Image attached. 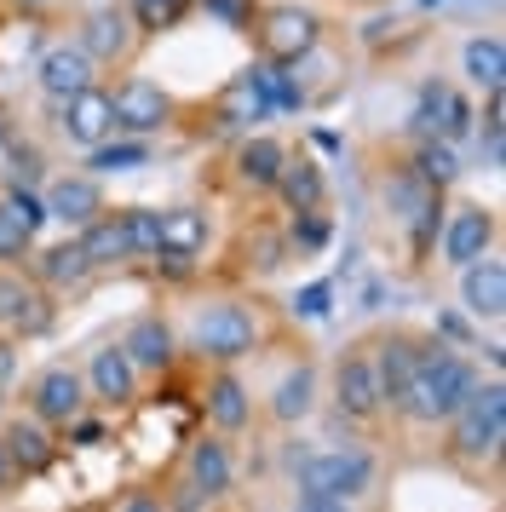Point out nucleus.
<instances>
[{
	"mask_svg": "<svg viewBox=\"0 0 506 512\" xmlns=\"http://www.w3.org/2000/svg\"><path fill=\"white\" fill-rule=\"evenodd\" d=\"M328 300H334V288L328 282H311L305 294H294V311L299 317H328Z\"/></svg>",
	"mask_w": 506,
	"mask_h": 512,
	"instance_id": "39",
	"label": "nucleus"
},
{
	"mask_svg": "<svg viewBox=\"0 0 506 512\" xmlns=\"http://www.w3.org/2000/svg\"><path fill=\"white\" fill-rule=\"evenodd\" d=\"M271 196H282V208L288 213H322V202H328V173H322V162H311L305 150H299V156L288 150Z\"/></svg>",
	"mask_w": 506,
	"mask_h": 512,
	"instance_id": "20",
	"label": "nucleus"
},
{
	"mask_svg": "<svg viewBox=\"0 0 506 512\" xmlns=\"http://www.w3.org/2000/svg\"><path fill=\"white\" fill-rule=\"evenodd\" d=\"M121 512H167V501H161V489H127Z\"/></svg>",
	"mask_w": 506,
	"mask_h": 512,
	"instance_id": "41",
	"label": "nucleus"
},
{
	"mask_svg": "<svg viewBox=\"0 0 506 512\" xmlns=\"http://www.w3.org/2000/svg\"><path fill=\"white\" fill-rule=\"evenodd\" d=\"M265 116H271V104H265V93H259L253 70L230 75L225 93L213 98V121H219V127H253V121H265Z\"/></svg>",
	"mask_w": 506,
	"mask_h": 512,
	"instance_id": "26",
	"label": "nucleus"
},
{
	"mask_svg": "<svg viewBox=\"0 0 506 512\" xmlns=\"http://www.w3.org/2000/svg\"><path fill=\"white\" fill-rule=\"evenodd\" d=\"M414 173H420V179H426V185H455V173H460V162H455V150H449V139H426L420 144V150H414Z\"/></svg>",
	"mask_w": 506,
	"mask_h": 512,
	"instance_id": "31",
	"label": "nucleus"
},
{
	"mask_svg": "<svg viewBox=\"0 0 506 512\" xmlns=\"http://www.w3.org/2000/svg\"><path fill=\"white\" fill-rule=\"evenodd\" d=\"M288 512H351V501H322V495H299Z\"/></svg>",
	"mask_w": 506,
	"mask_h": 512,
	"instance_id": "42",
	"label": "nucleus"
},
{
	"mask_svg": "<svg viewBox=\"0 0 506 512\" xmlns=\"http://www.w3.org/2000/svg\"><path fill=\"white\" fill-rule=\"evenodd\" d=\"M12 6H18V12H46L52 0H12Z\"/></svg>",
	"mask_w": 506,
	"mask_h": 512,
	"instance_id": "46",
	"label": "nucleus"
},
{
	"mask_svg": "<svg viewBox=\"0 0 506 512\" xmlns=\"http://www.w3.org/2000/svg\"><path fill=\"white\" fill-rule=\"evenodd\" d=\"M138 41H144V35H138V24H133V12H127V6H92L87 18H81V29H75V47L87 52L98 70L127 64Z\"/></svg>",
	"mask_w": 506,
	"mask_h": 512,
	"instance_id": "8",
	"label": "nucleus"
},
{
	"mask_svg": "<svg viewBox=\"0 0 506 512\" xmlns=\"http://www.w3.org/2000/svg\"><path fill=\"white\" fill-rule=\"evenodd\" d=\"M6 139H12V133H6V121H0V150H6Z\"/></svg>",
	"mask_w": 506,
	"mask_h": 512,
	"instance_id": "47",
	"label": "nucleus"
},
{
	"mask_svg": "<svg viewBox=\"0 0 506 512\" xmlns=\"http://www.w3.org/2000/svg\"><path fill=\"white\" fill-rule=\"evenodd\" d=\"M495 213L483 208V202H460V208H443V259L449 265H472V259H483V254H495Z\"/></svg>",
	"mask_w": 506,
	"mask_h": 512,
	"instance_id": "10",
	"label": "nucleus"
},
{
	"mask_svg": "<svg viewBox=\"0 0 506 512\" xmlns=\"http://www.w3.org/2000/svg\"><path fill=\"white\" fill-rule=\"evenodd\" d=\"M81 380H87V397L98 403V409H133L138 403V380H144V374L127 363V351L121 346H98L92 351V363L81 369Z\"/></svg>",
	"mask_w": 506,
	"mask_h": 512,
	"instance_id": "13",
	"label": "nucleus"
},
{
	"mask_svg": "<svg viewBox=\"0 0 506 512\" xmlns=\"http://www.w3.org/2000/svg\"><path fill=\"white\" fill-rule=\"evenodd\" d=\"M69 432H75V438H81V443H98V438H104V426H98V420H75Z\"/></svg>",
	"mask_w": 506,
	"mask_h": 512,
	"instance_id": "45",
	"label": "nucleus"
},
{
	"mask_svg": "<svg viewBox=\"0 0 506 512\" xmlns=\"http://www.w3.org/2000/svg\"><path fill=\"white\" fill-rule=\"evenodd\" d=\"M282 139H271V133H253V139L236 144V156H230V167H236V185L253 190V196H271L276 173H282Z\"/></svg>",
	"mask_w": 506,
	"mask_h": 512,
	"instance_id": "23",
	"label": "nucleus"
},
{
	"mask_svg": "<svg viewBox=\"0 0 506 512\" xmlns=\"http://www.w3.org/2000/svg\"><path fill=\"white\" fill-rule=\"evenodd\" d=\"M0 449L12 455V466H18V478H29V472H46V466L58 461V438H52V426H41V420L29 415H12L6 426H0Z\"/></svg>",
	"mask_w": 506,
	"mask_h": 512,
	"instance_id": "19",
	"label": "nucleus"
},
{
	"mask_svg": "<svg viewBox=\"0 0 506 512\" xmlns=\"http://www.w3.org/2000/svg\"><path fill=\"white\" fill-rule=\"evenodd\" d=\"M115 346L127 351V363H133L138 374H173L179 369V334H173V323L167 317H156V311H144V317H133L127 323V334L115 340Z\"/></svg>",
	"mask_w": 506,
	"mask_h": 512,
	"instance_id": "11",
	"label": "nucleus"
},
{
	"mask_svg": "<svg viewBox=\"0 0 506 512\" xmlns=\"http://www.w3.org/2000/svg\"><path fill=\"white\" fill-rule=\"evenodd\" d=\"M75 242H81V254H87L92 271H110V265H127V259H133V236H127V213L121 208L115 213L104 208Z\"/></svg>",
	"mask_w": 506,
	"mask_h": 512,
	"instance_id": "24",
	"label": "nucleus"
},
{
	"mask_svg": "<svg viewBox=\"0 0 506 512\" xmlns=\"http://www.w3.org/2000/svg\"><path fill=\"white\" fill-rule=\"evenodd\" d=\"M202 248H207V213L202 208H167V213H161V248H156V254L196 259Z\"/></svg>",
	"mask_w": 506,
	"mask_h": 512,
	"instance_id": "28",
	"label": "nucleus"
},
{
	"mask_svg": "<svg viewBox=\"0 0 506 512\" xmlns=\"http://www.w3.org/2000/svg\"><path fill=\"white\" fill-rule=\"evenodd\" d=\"M29 415L41 420V426H75V420L87 415V380H81V369H69V363H52V369H41L35 380H29Z\"/></svg>",
	"mask_w": 506,
	"mask_h": 512,
	"instance_id": "7",
	"label": "nucleus"
},
{
	"mask_svg": "<svg viewBox=\"0 0 506 512\" xmlns=\"http://www.w3.org/2000/svg\"><path fill=\"white\" fill-rule=\"evenodd\" d=\"M41 93L52 98V104H64V98L87 93V87H98V64H92L87 52L75 47V41H58V47L41 52Z\"/></svg>",
	"mask_w": 506,
	"mask_h": 512,
	"instance_id": "16",
	"label": "nucleus"
},
{
	"mask_svg": "<svg viewBox=\"0 0 506 512\" xmlns=\"http://www.w3.org/2000/svg\"><path fill=\"white\" fill-rule=\"evenodd\" d=\"M110 110H115V133H133V139H150L173 121V93L150 81V75H121L110 87Z\"/></svg>",
	"mask_w": 506,
	"mask_h": 512,
	"instance_id": "5",
	"label": "nucleus"
},
{
	"mask_svg": "<svg viewBox=\"0 0 506 512\" xmlns=\"http://www.w3.org/2000/svg\"><path fill=\"white\" fill-rule=\"evenodd\" d=\"M184 346L196 351V357H207V363H219V369H230V363H242L253 346H259V311H248L242 300H213L196 311V323H190V340Z\"/></svg>",
	"mask_w": 506,
	"mask_h": 512,
	"instance_id": "3",
	"label": "nucleus"
},
{
	"mask_svg": "<svg viewBox=\"0 0 506 512\" xmlns=\"http://www.w3.org/2000/svg\"><path fill=\"white\" fill-rule=\"evenodd\" d=\"M92 277H98V271L87 265L81 242H58V248H46V254L35 259V282H41L46 294H69V288H87Z\"/></svg>",
	"mask_w": 506,
	"mask_h": 512,
	"instance_id": "25",
	"label": "nucleus"
},
{
	"mask_svg": "<svg viewBox=\"0 0 506 512\" xmlns=\"http://www.w3.org/2000/svg\"><path fill=\"white\" fill-rule=\"evenodd\" d=\"M294 242L299 248H322L328 242V219L322 213H294Z\"/></svg>",
	"mask_w": 506,
	"mask_h": 512,
	"instance_id": "38",
	"label": "nucleus"
},
{
	"mask_svg": "<svg viewBox=\"0 0 506 512\" xmlns=\"http://www.w3.org/2000/svg\"><path fill=\"white\" fill-rule=\"evenodd\" d=\"M466 127H472V104L455 93V98H449V116H443V139H460Z\"/></svg>",
	"mask_w": 506,
	"mask_h": 512,
	"instance_id": "40",
	"label": "nucleus"
},
{
	"mask_svg": "<svg viewBox=\"0 0 506 512\" xmlns=\"http://www.w3.org/2000/svg\"><path fill=\"white\" fill-rule=\"evenodd\" d=\"M156 265H161V271H167V277H173V282H184V277H190V271H196V265H190V259H184V254H156Z\"/></svg>",
	"mask_w": 506,
	"mask_h": 512,
	"instance_id": "43",
	"label": "nucleus"
},
{
	"mask_svg": "<svg viewBox=\"0 0 506 512\" xmlns=\"http://www.w3.org/2000/svg\"><path fill=\"white\" fill-rule=\"evenodd\" d=\"M460 64H466V75L478 81L483 93H501V75H506L501 35H472V41H466V52H460Z\"/></svg>",
	"mask_w": 506,
	"mask_h": 512,
	"instance_id": "29",
	"label": "nucleus"
},
{
	"mask_svg": "<svg viewBox=\"0 0 506 512\" xmlns=\"http://www.w3.org/2000/svg\"><path fill=\"white\" fill-rule=\"evenodd\" d=\"M29 248H35V231H29L18 213H12V202L0 196V265H18V259H29Z\"/></svg>",
	"mask_w": 506,
	"mask_h": 512,
	"instance_id": "32",
	"label": "nucleus"
},
{
	"mask_svg": "<svg viewBox=\"0 0 506 512\" xmlns=\"http://www.w3.org/2000/svg\"><path fill=\"white\" fill-rule=\"evenodd\" d=\"M150 162V139H104L98 150H87L92 173H133Z\"/></svg>",
	"mask_w": 506,
	"mask_h": 512,
	"instance_id": "30",
	"label": "nucleus"
},
{
	"mask_svg": "<svg viewBox=\"0 0 506 512\" xmlns=\"http://www.w3.org/2000/svg\"><path fill=\"white\" fill-rule=\"evenodd\" d=\"M0 323L12 334H46L52 328V305L35 282L18 277V265H0Z\"/></svg>",
	"mask_w": 506,
	"mask_h": 512,
	"instance_id": "18",
	"label": "nucleus"
},
{
	"mask_svg": "<svg viewBox=\"0 0 506 512\" xmlns=\"http://www.w3.org/2000/svg\"><path fill=\"white\" fill-rule=\"evenodd\" d=\"M460 305H466L472 317H483V323H501V311H506V265L495 254L460 265Z\"/></svg>",
	"mask_w": 506,
	"mask_h": 512,
	"instance_id": "21",
	"label": "nucleus"
},
{
	"mask_svg": "<svg viewBox=\"0 0 506 512\" xmlns=\"http://www.w3.org/2000/svg\"><path fill=\"white\" fill-rule=\"evenodd\" d=\"M18 489V466H12V455L0 449V495H12Z\"/></svg>",
	"mask_w": 506,
	"mask_h": 512,
	"instance_id": "44",
	"label": "nucleus"
},
{
	"mask_svg": "<svg viewBox=\"0 0 506 512\" xmlns=\"http://www.w3.org/2000/svg\"><path fill=\"white\" fill-rule=\"evenodd\" d=\"M41 208H46V219H58V225H69V231H87L110 202H104L98 173H58V179L46 185Z\"/></svg>",
	"mask_w": 506,
	"mask_h": 512,
	"instance_id": "12",
	"label": "nucleus"
},
{
	"mask_svg": "<svg viewBox=\"0 0 506 512\" xmlns=\"http://www.w3.org/2000/svg\"><path fill=\"white\" fill-rule=\"evenodd\" d=\"M311 403H317V369H311V363H299V369H288L282 380H276L271 420H276V426H299V420L311 415Z\"/></svg>",
	"mask_w": 506,
	"mask_h": 512,
	"instance_id": "27",
	"label": "nucleus"
},
{
	"mask_svg": "<svg viewBox=\"0 0 506 512\" xmlns=\"http://www.w3.org/2000/svg\"><path fill=\"white\" fill-rule=\"evenodd\" d=\"M58 127H64L69 144L81 150H98L104 139H115V110H110V87H87L58 104Z\"/></svg>",
	"mask_w": 506,
	"mask_h": 512,
	"instance_id": "15",
	"label": "nucleus"
},
{
	"mask_svg": "<svg viewBox=\"0 0 506 512\" xmlns=\"http://www.w3.org/2000/svg\"><path fill=\"white\" fill-rule=\"evenodd\" d=\"M253 81H259V93H265V104H282V110H299L305 104V93H299L294 81H288V70L282 64H253Z\"/></svg>",
	"mask_w": 506,
	"mask_h": 512,
	"instance_id": "34",
	"label": "nucleus"
},
{
	"mask_svg": "<svg viewBox=\"0 0 506 512\" xmlns=\"http://www.w3.org/2000/svg\"><path fill=\"white\" fill-rule=\"evenodd\" d=\"M334 403H340V415L357 420V426H374V420L386 415L380 380H374V351L368 346H351L340 357V369H334Z\"/></svg>",
	"mask_w": 506,
	"mask_h": 512,
	"instance_id": "9",
	"label": "nucleus"
},
{
	"mask_svg": "<svg viewBox=\"0 0 506 512\" xmlns=\"http://www.w3.org/2000/svg\"><path fill=\"white\" fill-rule=\"evenodd\" d=\"M202 415H207V426H213L219 438L248 432L253 392L242 386V374H236V369H213V374H207V386H202Z\"/></svg>",
	"mask_w": 506,
	"mask_h": 512,
	"instance_id": "14",
	"label": "nucleus"
},
{
	"mask_svg": "<svg viewBox=\"0 0 506 512\" xmlns=\"http://www.w3.org/2000/svg\"><path fill=\"white\" fill-rule=\"evenodd\" d=\"M6 185H18V190H35L41 185V150L35 144H18V139H6Z\"/></svg>",
	"mask_w": 506,
	"mask_h": 512,
	"instance_id": "35",
	"label": "nucleus"
},
{
	"mask_svg": "<svg viewBox=\"0 0 506 512\" xmlns=\"http://www.w3.org/2000/svg\"><path fill=\"white\" fill-rule=\"evenodd\" d=\"M259 52H265V64H299L305 52H317L322 41V18L311 6H265L259 12Z\"/></svg>",
	"mask_w": 506,
	"mask_h": 512,
	"instance_id": "6",
	"label": "nucleus"
},
{
	"mask_svg": "<svg viewBox=\"0 0 506 512\" xmlns=\"http://www.w3.org/2000/svg\"><path fill=\"white\" fill-rule=\"evenodd\" d=\"M133 12V24H138V35H156V29H173L190 12V0H133L127 6Z\"/></svg>",
	"mask_w": 506,
	"mask_h": 512,
	"instance_id": "33",
	"label": "nucleus"
},
{
	"mask_svg": "<svg viewBox=\"0 0 506 512\" xmlns=\"http://www.w3.org/2000/svg\"><path fill=\"white\" fill-rule=\"evenodd\" d=\"M121 213H127L133 259H156V248H161V213L156 208H121Z\"/></svg>",
	"mask_w": 506,
	"mask_h": 512,
	"instance_id": "36",
	"label": "nucleus"
},
{
	"mask_svg": "<svg viewBox=\"0 0 506 512\" xmlns=\"http://www.w3.org/2000/svg\"><path fill=\"white\" fill-rule=\"evenodd\" d=\"M374 351V380H380V403H386V415L403 409V397H409V380H414V357H420V340L414 334H386Z\"/></svg>",
	"mask_w": 506,
	"mask_h": 512,
	"instance_id": "17",
	"label": "nucleus"
},
{
	"mask_svg": "<svg viewBox=\"0 0 506 512\" xmlns=\"http://www.w3.org/2000/svg\"><path fill=\"white\" fill-rule=\"evenodd\" d=\"M374 484V455L368 449H322L299 466V495H322V501H357Z\"/></svg>",
	"mask_w": 506,
	"mask_h": 512,
	"instance_id": "4",
	"label": "nucleus"
},
{
	"mask_svg": "<svg viewBox=\"0 0 506 512\" xmlns=\"http://www.w3.org/2000/svg\"><path fill=\"white\" fill-rule=\"evenodd\" d=\"M161 501H167V512H207V507H213L202 489L190 484V478H179L173 489H161Z\"/></svg>",
	"mask_w": 506,
	"mask_h": 512,
	"instance_id": "37",
	"label": "nucleus"
},
{
	"mask_svg": "<svg viewBox=\"0 0 506 512\" xmlns=\"http://www.w3.org/2000/svg\"><path fill=\"white\" fill-rule=\"evenodd\" d=\"M449 426V461L455 466H495L501 461V443H506V386L501 374L460 403L455 415L443 420Z\"/></svg>",
	"mask_w": 506,
	"mask_h": 512,
	"instance_id": "2",
	"label": "nucleus"
},
{
	"mask_svg": "<svg viewBox=\"0 0 506 512\" xmlns=\"http://www.w3.org/2000/svg\"><path fill=\"white\" fill-rule=\"evenodd\" d=\"M184 478L202 489L207 501H219V495H230V484H236V461H230V443L213 432V438H196L190 449H184Z\"/></svg>",
	"mask_w": 506,
	"mask_h": 512,
	"instance_id": "22",
	"label": "nucleus"
},
{
	"mask_svg": "<svg viewBox=\"0 0 506 512\" xmlns=\"http://www.w3.org/2000/svg\"><path fill=\"white\" fill-rule=\"evenodd\" d=\"M472 392H478V369H472L460 351H449L443 340H420L409 397H403L397 415L414 420V426H443Z\"/></svg>",
	"mask_w": 506,
	"mask_h": 512,
	"instance_id": "1",
	"label": "nucleus"
}]
</instances>
